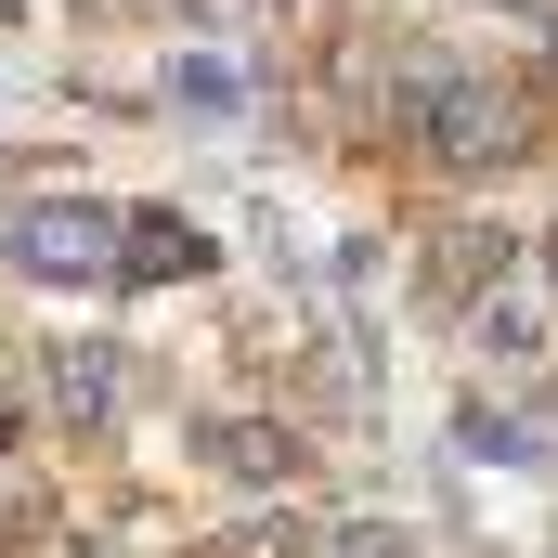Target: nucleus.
Wrapping results in <instances>:
<instances>
[{
  "instance_id": "f257e3e1",
  "label": "nucleus",
  "mask_w": 558,
  "mask_h": 558,
  "mask_svg": "<svg viewBox=\"0 0 558 558\" xmlns=\"http://www.w3.org/2000/svg\"><path fill=\"white\" fill-rule=\"evenodd\" d=\"M416 143L441 156V169H507V156H533V118H520V92L507 78H428L416 92Z\"/></svg>"
},
{
  "instance_id": "f03ea898",
  "label": "nucleus",
  "mask_w": 558,
  "mask_h": 558,
  "mask_svg": "<svg viewBox=\"0 0 558 558\" xmlns=\"http://www.w3.org/2000/svg\"><path fill=\"white\" fill-rule=\"evenodd\" d=\"M0 260L39 286H78V274H118V208H92V195H39V208H13L0 221Z\"/></svg>"
},
{
  "instance_id": "7ed1b4c3",
  "label": "nucleus",
  "mask_w": 558,
  "mask_h": 558,
  "mask_svg": "<svg viewBox=\"0 0 558 558\" xmlns=\"http://www.w3.org/2000/svg\"><path fill=\"white\" fill-rule=\"evenodd\" d=\"M39 390H52V416H65V428H105L118 403H131V364H118V338H52Z\"/></svg>"
},
{
  "instance_id": "20e7f679",
  "label": "nucleus",
  "mask_w": 558,
  "mask_h": 558,
  "mask_svg": "<svg viewBox=\"0 0 558 558\" xmlns=\"http://www.w3.org/2000/svg\"><path fill=\"white\" fill-rule=\"evenodd\" d=\"M182 274H208V234L195 221H169V208L118 221V286H182Z\"/></svg>"
},
{
  "instance_id": "39448f33",
  "label": "nucleus",
  "mask_w": 558,
  "mask_h": 558,
  "mask_svg": "<svg viewBox=\"0 0 558 558\" xmlns=\"http://www.w3.org/2000/svg\"><path fill=\"white\" fill-rule=\"evenodd\" d=\"M208 468H234V481H299L312 454H299V428H260V416H221V428H208Z\"/></svg>"
},
{
  "instance_id": "423d86ee",
  "label": "nucleus",
  "mask_w": 558,
  "mask_h": 558,
  "mask_svg": "<svg viewBox=\"0 0 558 558\" xmlns=\"http://www.w3.org/2000/svg\"><path fill=\"white\" fill-rule=\"evenodd\" d=\"M507 274V234L481 221V234H441V299H481V286Z\"/></svg>"
},
{
  "instance_id": "0eeeda50",
  "label": "nucleus",
  "mask_w": 558,
  "mask_h": 558,
  "mask_svg": "<svg viewBox=\"0 0 558 558\" xmlns=\"http://www.w3.org/2000/svg\"><path fill=\"white\" fill-rule=\"evenodd\" d=\"M454 441H468L481 468H533V428H520V416H481V403H468V416H454Z\"/></svg>"
},
{
  "instance_id": "6e6552de",
  "label": "nucleus",
  "mask_w": 558,
  "mask_h": 558,
  "mask_svg": "<svg viewBox=\"0 0 558 558\" xmlns=\"http://www.w3.org/2000/svg\"><path fill=\"white\" fill-rule=\"evenodd\" d=\"M325 558H403V533H377V520H364V533H338Z\"/></svg>"
},
{
  "instance_id": "1a4fd4ad",
  "label": "nucleus",
  "mask_w": 558,
  "mask_h": 558,
  "mask_svg": "<svg viewBox=\"0 0 558 558\" xmlns=\"http://www.w3.org/2000/svg\"><path fill=\"white\" fill-rule=\"evenodd\" d=\"M546 274H558V234H546Z\"/></svg>"
}]
</instances>
